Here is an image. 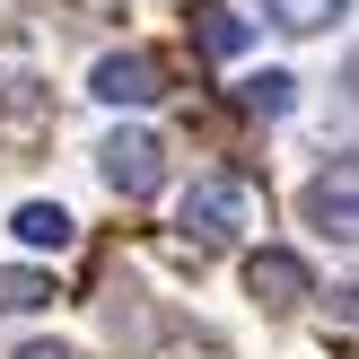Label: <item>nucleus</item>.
Listing matches in <instances>:
<instances>
[{"mask_svg":"<svg viewBox=\"0 0 359 359\" xmlns=\"http://www.w3.org/2000/svg\"><path fill=\"white\" fill-rule=\"evenodd\" d=\"M245 219H255V184H245V175H202V184L184 193V237H202V245L245 237Z\"/></svg>","mask_w":359,"mask_h":359,"instance_id":"nucleus-1","label":"nucleus"},{"mask_svg":"<svg viewBox=\"0 0 359 359\" xmlns=\"http://www.w3.org/2000/svg\"><path fill=\"white\" fill-rule=\"evenodd\" d=\"M97 167H105V184H114L123 202H149V193L167 184V140L158 132H114L97 149Z\"/></svg>","mask_w":359,"mask_h":359,"instance_id":"nucleus-2","label":"nucleus"},{"mask_svg":"<svg viewBox=\"0 0 359 359\" xmlns=\"http://www.w3.org/2000/svg\"><path fill=\"white\" fill-rule=\"evenodd\" d=\"M307 219L325 228V237L359 245V158H351V149L316 167V184H307Z\"/></svg>","mask_w":359,"mask_h":359,"instance_id":"nucleus-3","label":"nucleus"},{"mask_svg":"<svg viewBox=\"0 0 359 359\" xmlns=\"http://www.w3.org/2000/svg\"><path fill=\"white\" fill-rule=\"evenodd\" d=\"M88 97H105V105H158L167 97V70H158L149 53H105V62L88 70Z\"/></svg>","mask_w":359,"mask_h":359,"instance_id":"nucleus-4","label":"nucleus"},{"mask_svg":"<svg viewBox=\"0 0 359 359\" xmlns=\"http://www.w3.org/2000/svg\"><path fill=\"white\" fill-rule=\"evenodd\" d=\"M245 290H255L263 307H298V298H316V272L290 245H263V255H245Z\"/></svg>","mask_w":359,"mask_h":359,"instance_id":"nucleus-5","label":"nucleus"},{"mask_svg":"<svg viewBox=\"0 0 359 359\" xmlns=\"http://www.w3.org/2000/svg\"><path fill=\"white\" fill-rule=\"evenodd\" d=\"M193 44H202L210 62H237V53L255 44V27H245L237 9H219V0H202V9H193Z\"/></svg>","mask_w":359,"mask_h":359,"instance_id":"nucleus-6","label":"nucleus"},{"mask_svg":"<svg viewBox=\"0 0 359 359\" xmlns=\"http://www.w3.org/2000/svg\"><path fill=\"white\" fill-rule=\"evenodd\" d=\"M9 228H18V245H35V255H62V245L79 237L62 202H18V219H9Z\"/></svg>","mask_w":359,"mask_h":359,"instance_id":"nucleus-7","label":"nucleus"},{"mask_svg":"<svg viewBox=\"0 0 359 359\" xmlns=\"http://www.w3.org/2000/svg\"><path fill=\"white\" fill-rule=\"evenodd\" d=\"M342 9H351V0H263V18H272L280 35H325Z\"/></svg>","mask_w":359,"mask_h":359,"instance_id":"nucleus-8","label":"nucleus"},{"mask_svg":"<svg viewBox=\"0 0 359 359\" xmlns=\"http://www.w3.org/2000/svg\"><path fill=\"white\" fill-rule=\"evenodd\" d=\"M237 97H245V114H290V105H298V79H290V70H255Z\"/></svg>","mask_w":359,"mask_h":359,"instance_id":"nucleus-9","label":"nucleus"},{"mask_svg":"<svg viewBox=\"0 0 359 359\" xmlns=\"http://www.w3.org/2000/svg\"><path fill=\"white\" fill-rule=\"evenodd\" d=\"M53 307V272H0V316H35Z\"/></svg>","mask_w":359,"mask_h":359,"instance_id":"nucleus-10","label":"nucleus"},{"mask_svg":"<svg viewBox=\"0 0 359 359\" xmlns=\"http://www.w3.org/2000/svg\"><path fill=\"white\" fill-rule=\"evenodd\" d=\"M18 359H79V351H62V342H27Z\"/></svg>","mask_w":359,"mask_h":359,"instance_id":"nucleus-11","label":"nucleus"},{"mask_svg":"<svg viewBox=\"0 0 359 359\" xmlns=\"http://www.w3.org/2000/svg\"><path fill=\"white\" fill-rule=\"evenodd\" d=\"M342 88H351V97H359V53H351V62H342Z\"/></svg>","mask_w":359,"mask_h":359,"instance_id":"nucleus-12","label":"nucleus"}]
</instances>
